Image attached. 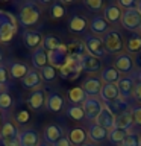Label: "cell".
<instances>
[{
  "mask_svg": "<svg viewBox=\"0 0 141 146\" xmlns=\"http://www.w3.org/2000/svg\"><path fill=\"white\" fill-rule=\"evenodd\" d=\"M18 29V20L11 12L0 9V43H8L14 38Z\"/></svg>",
  "mask_w": 141,
  "mask_h": 146,
  "instance_id": "cell-1",
  "label": "cell"
},
{
  "mask_svg": "<svg viewBox=\"0 0 141 146\" xmlns=\"http://www.w3.org/2000/svg\"><path fill=\"white\" fill-rule=\"evenodd\" d=\"M41 15V11L35 2H24L20 6V14H18V23L23 27H29L38 23Z\"/></svg>",
  "mask_w": 141,
  "mask_h": 146,
  "instance_id": "cell-2",
  "label": "cell"
},
{
  "mask_svg": "<svg viewBox=\"0 0 141 146\" xmlns=\"http://www.w3.org/2000/svg\"><path fill=\"white\" fill-rule=\"evenodd\" d=\"M103 46H105V52L108 53H121L123 50V38L120 35V32L117 31H108L106 34L102 36Z\"/></svg>",
  "mask_w": 141,
  "mask_h": 146,
  "instance_id": "cell-3",
  "label": "cell"
},
{
  "mask_svg": "<svg viewBox=\"0 0 141 146\" xmlns=\"http://www.w3.org/2000/svg\"><path fill=\"white\" fill-rule=\"evenodd\" d=\"M82 72V64L80 61H76V59L67 58L65 64L62 67L58 68V75L62 78V79H68V81H74L79 78Z\"/></svg>",
  "mask_w": 141,
  "mask_h": 146,
  "instance_id": "cell-4",
  "label": "cell"
},
{
  "mask_svg": "<svg viewBox=\"0 0 141 146\" xmlns=\"http://www.w3.org/2000/svg\"><path fill=\"white\" fill-rule=\"evenodd\" d=\"M121 26L130 32L138 31L141 26V14L138 12V9L136 8L125 9L121 15Z\"/></svg>",
  "mask_w": 141,
  "mask_h": 146,
  "instance_id": "cell-5",
  "label": "cell"
},
{
  "mask_svg": "<svg viewBox=\"0 0 141 146\" xmlns=\"http://www.w3.org/2000/svg\"><path fill=\"white\" fill-rule=\"evenodd\" d=\"M100 99H102L103 104H106L108 107L111 105H115V107H120V105H125V104H120V94H118V88H117V84H103L102 90H100ZM125 102V100H123Z\"/></svg>",
  "mask_w": 141,
  "mask_h": 146,
  "instance_id": "cell-6",
  "label": "cell"
},
{
  "mask_svg": "<svg viewBox=\"0 0 141 146\" xmlns=\"http://www.w3.org/2000/svg\"><path fill=\"white\" fill-rule=\"evenodd\" d=\"M80 107L85 113V117L88 119L90 122H96V119H97V116L100 114V111L103 110V102L100 99L94 98V96H88Z\"/></svg>",
  "mask_w": 141,
  "mask_h": 146,
  "instance_id": "cell-7",
  "label": "cell"
},
{
  "mask_svg": "<svg viewBox=\"0 0 141 146\" xmlns=\"http://www.w3.org/2000/svg\"><path fill=\"white\" fill-rule=\"evenodd\" d=\"M84 46L86 53L91 55V56L96 58H102L105 56V46H103V40L99 38V36H94L93 34L86 35L84 40Z\"/></svg>",
  "mask_w": 141,
  "mask_h": 146,
  "instance_id": "cell-8",
  "label": "cell"
},
{
  "mask_svg": "<svg viewBox=\"0 0 141 146\" xmlns=\"http://www.w3.org/2000/svg\"><path fill=\"white\" fill-rule=\"evenodd\" d=\"M112 64H114V68L118 73H130L135 67V59L130 56V53L121 52L114 58Z\"/></svg>",
  "mask_w": 141,
  "mask_h": 146,
  "instance_id": "cell-9",
  "label": "cell"
},
{
  "mask_svg": "<svg viewBox=\"0 0 141 146\" xmlns=\"http://www.w3.org/2000/svg\"><path fill=\"white\" fill-rule=\"evenodd\" d=\"M47 58H49V64L53 66L55 68H59L65 64L67 58H68V50H67V44H61L56 49L49 50L47 52Z\"/></svg>",
  "mask_w": 141,
  "mask_h": 146,
  "instance_id": "cell-10",
  "label": "cell"
},
{
  "mask_svg": "<svg viewBox=\"0 0 141 146\" xmlns=\"http://www.w3.org/2000/svg\"><path fill=\"white\" fill-rule=\"evenodd\" d=\"M94 123L100 125L102 128H105V129L109 132L111 129L115 128V114H114V111L108 107L106 104H103V110L100 111V114L97 116V119H96Z\"/></svg>",
  "mask_w": 141,
  "mask_h": 146,
  "instance_id": "cell-11",
  "label": "cell"
},
{
  "mask_svg": "<svg viewBox=\"0 0 141 146\" xmlns=\"http://www.w3.org/2000/svg\"><path fill=\"white\" fill-rule=\"evenodd\" d=\"M117 88H118V94H120V99L121 100H129V98L134 96V88H135V81L134 78L130 76H123L117 84Z\"/></svg>",
  "mask_w": 141,
  "mask_h": 146,
  "instance_id": "cell-12",
  "label": "cell"
},
{
  "mask_svg": "<svg viewBox=\"0 0 141 146\" xmlns=\"http://www.w3.org/2000/svg\"><path fill=\"white\" fill-rule=\"evenodd\" d=\"M18 140L20 146H38L41 143L38 131L34 128H24L18 132Z\"/></svg>",
  "mask_w": 141,
  "mask_h": 146,
  "instance_id": "cell-13",
  "label": "cell"
},
{
  "mask_svg": "<svg viewBox=\"0 0 141 146\" xmlns=\"http://www.w3.org/2000/svg\"><path fill=\"white\" fill-rule=\"evenodd\" d=\"M43 35L40 34L38 31H32V29H26L23 32V43L27 49L35 50L40 49V46H43Z\"/></svg>",
  "mask_w": 141,
  "mask_h": 146,
  "instance_id": "cell-14",
  "label": "cell"
},
{
  "mask_svg": "<svg viewBox=\"0 0 141 146\" xmlns=\"http://www.w3.org/2000/svg\"><path fill=\"white\" fill-rule=\"evenodd\" d=\"M41 82H43V78H41V73L36 70V68H30L27 72V75L21 79V84L24 88L27 90H38L41 87Z\"/></svg>",
  "mask_w": 141,
  "mask_h": 146,
  "instance_id": "cell-15",
  "label": "cell"
},
{
  "mask_svg": "<svg viewBox=\"0 0 141 146\" xmlns=\"http://www.w3.org/2000/svg\"><path fill=\"white\" fill-rule=\"evenodd\" d=\"M45 93L43 88H38V90H34L32 93L27 96L26 99V104L27 107H29L30 110H35V111H38V110L43 108V105L45 104Z\"/></svg>",
  "mask_w": 141,
  "mask_h": 146,
  "instance_id": "cell-16",
  "label": "cell"
},
{
  "mask_svg": "<svg viewBox=\"0 0 141 146\" xmlns=\"http://www.w3.org/2000/svg\"><path fill=\"white\" fill-rule=\"evenodd\" d=\"M134 125V116H132V110H123V111L115 116V128L123 131H127Z\"/></svg>",
  "mask_w": 141,
  "mask_h": 146,
  "instance_id": "cell-17",
  "label": "cell"
},
{
  "mask_svg": "<svg viewBox=\"0 0 141 146\" xmlns=\"http://www.w3.org/2000/svg\"><path fill=\"white\" fill-rule=\"evenodd\" d=\"M102 81L99 79V78H93V76H90V78H86V79L84 81V84H82V88H84L85 91V94L86 96H97L100 94V90H102Z\"/></svg>",
  "mask_w": 141,
  "mask_h": 146,
  "instance_id": "cell-18",
  "label": "cell"
},
{
  "mask_svg": "<svg viewBox=\"0 0 141 146\" xmlns=\"http://www.w3.org/2000/svg\"><path fill=\"white\" fill-rule=\"evenodd\" d=\"M64 137V131H62V128L61 126H58V125H49V126H45V129H44V141H47L49 145H55L58 140H61Z\"/></svg>",
  "mask_w": 141,
  "mask_h": 146,
  "instance_id": "cell-19",
  "label": "cell"
},
{
  "mask_svg": "<svg viewBox=\"0 0 141 146\" xmlns=\"http://www.w3.org/2000/svg\"><path fill=\"white\" fill-rule=\"evenodd\" d=\"M90 29L93 34L97 35H105L109 31V23L105 20V17L102 15H96L90 20Z\"/></svg>",
  "mask_w": 141,
  "mask_h": 146,
  "instance_id": "cell-20",
  "label": "cell"
},
{
  "mask_svg": "<svg viewBox=\"0 0 141 146\" xmlns=\"http://www.w3.org/2000/svg\"><path fill=\"white\" fill-rule=\"evenodd\" d=\"M105 20H106L109 25H114V23L121 21V15H123V9L118 6V5H109V6L105 8Z\"/></svg>",
  "mask_w": 141,
  "mask_h": 146,
  "instance_id": "cell-21",
  "label": "cell"
},
{
  "mask_svg": "<svg viewBox=\"0 0 141 146\" xmlns=\"http://www.w3.org/2000/svg\"><path fill=\"white\" fill-rule=\"evenodd\" d=\"M80 64H82V70L85 72H90V73H94V72H99L100 70V58H96V56H91V55L85 53L80 59Z\"/></svg>",
  "mask_w": 141,
  "mask_h": 146,
  "instance_id": "cell-22",
  "label": "cell"
},
{
  "mask_svg": "<svg viewBox=\"0 0 141 146\" xmlns=\"http://www.w3.org/2000/svg\"><path fill=\"white\" fill-rule=\"evenodd\" d=\"M86 135L90 137V140L93 143L94 141H103L108 137V131L100 125H97V123H91L88 126V131H86Z\"/></svg>",
  "mask_w": 141,
  "mask_h": 146,
  "instance_id": "cell-23",
  "label": "cell"
},
{
  "mask_svg": "<svg viewBox=\"0 0 141 146\" xmlns=\"http://www.w3.org/2000/svg\"><path fill=\"white\" fill-rule=\"evenodd\" d=\"M64 98L59 93H50L47 96V100H45V107H47L49 111L52 113H58L64 108Z\"/></svg>",
  "mask_w": 141,
  "mask_h": 146,
  "instance_id": "cell-24",
  "label": "cell"
},
{
  "mask_svg": "<svg viewBox=\"0 0 141 146\" xmlns=\"http://www.w3.org/2000/svg\"><path fill=\"white\" fill-rule=\"evenodd\" d=\"M18 126L11 120H6L2 123L0 126V140L5 139H14V137H18Z\"/></svg>",
  "mask_w": 141,
  "mask_h": 146,
  "instance_id": "cell-25",
  "label": "cell"
},
{
  "mask_svg": "<svg viewBox=\"0 0 141 146\" xmlns=\"http://www.w3.org/2000/svg\"><path fill=\"white\" fill-rule=\"evenodd\" d=\"M121 73H118L114 67H105L102 73H100V81H103L105 84H118V81L121 79Z\"/></svg>",
  "mask_w": 141,
  "mask_h": 146,
  "instance_id": "cell-26",
  "label": "cell"
},
{
  "mask_svg": "<svg viewBox=\"0 0 141 146\" xmlns=\"http://www.w3.org/2000/svg\"><path fill=\"white\" fill-rule=\"evenodd\" d=\"M32 64H34V67L36 70H38V68L41 70V68H44L49 64L47 52L44 50V47H40L34 52V55H32Z\"/></svg>",
  "mask_w": 141,
  "mask_h": 146,
  "instance_id": "cell-27",
  "label": "cell"
},
{
  "mask_svg": "<svg viewBox=\"0 0 141 146\" xmlns=\"http://www.w3.org/2000/svg\"><path fill=\"white\" fill-rule=\"evenodd\" d=\"M68 29L74 32V34H80V32H84L86 29V20L84 17L74 14V15H71L70 21H68Z\"/></svg>",
  "mask_w": 141,
  "mask_h": 146,
  "instance_id": "cell-28",
  "label": "cell"
},
{
  "mask_svg": "<svg viewBox=\"0 0 141 146\" xmlns=\"http://www.w3.org/2000/svg\"><path fill=\"white\" fill-rule=\"evenodd\" d=\"M88 96L85 94V91L82 87H73V88L68 90V100L74 105H82L85 102V99Z\"/></svg>",
  "mask_w": 141,
  "mask_h": 146,
  "instance_id": "cell-29",
  "label": "cell"
},
{
  "mask_svg": "<svg viewBox=\"0 0 141 146\" xmlns=\"http://www.w3.org/2000/svg\"><path fill=\"white\" fill-rule=\"evenodd\" d=\"M86 137L88 135H86V132L82 129V128H73V129L68 132V140H70V143L74 145V146L84 145Z\"/></svg>",
  "mask_w": 141,
  "mask_h": 146,
  "instance_id": "cell-30",
  "label": "cell"
},
{
  "mask_svg": "<svg viewBox=\"0 0 141 146\" xmlns=\"http://www.w3.org/2000/svg\"><path fill=\"white\" fill-rule=\"evenodd\" d=\"M30 68L26 66V64H23V62H12L11 64V67H9V75H11L14 79H23L26 75H27V72H29Z\"/></svg>",
  "mask_w": 141,
  "mask_h": 146,
  "instance_id": "cell-31",
  "label": "cell"
},
{
  "mask_svg": "<svg viewBox=\"0 0 141 146\" xmlns=\"http://www.w3.org/2000/svg\"><path fill=\"white\" fill-rule=\"evenodd\" d=\"M126 50H127V53H140L141 52V35L140 34H134L132 36L127 38Z\"/></svg>",
  "mask_w": 141,
  "mask_h": 146,
  "instance_id": "cell-32",
  "label": "cell"
},
{
  "mask_svg": "<svg viewBox=\"0 0 141 146\" xmlns=\"http://www.w3.org/2000/svg\"><path fill=\"white\" fill-rule=\"evenodd\" d=\"M127 135V131L118 129V128H114L108 132V139L109 141H112L114 145H121V141L125 140V137Z\"/></svg>",
  "mask_w": 141,
  "mask_h": 146,
  "instance_id": "cell-33",
  "label": "cell"
},
{
  "mask_svg": "<svg viewBox=\"0 0 141 146\" xmlns=\"http://www.w3.org/2000/svg\"><path fill=\"white\" fill-rule=\"evenodd\" d=\"M40 73H41V78H43V81L52 82V81L56 79V76H58V68H55L53 66L47 64V66H45L44 68H41Z\"/></svg>",
  "mask_w": 141,
  "mask_h": 146,
  "instance_id": "cell-34",
  "label": "cell"
},
{
  "mask_svg": "<svg viewBox=\"0 0 141 146\" xmlns=\"http://www.w3.org/2000/svg\"><path fill=\"white\" fill-rule=\"evenodd\" d=\"M67 116L70 119H73V120L79 122L85 117V113H84V110H82L80 105H71V107L67 108Z\"/></svg>",
  "mask_w": 141,
  "mask_h": 146,
  "instance_id": "cell-35",
  "label": "cell"
},
{
  "mask_svg": "<svg viewBox=\"0 0 141 146\" xmlns=\"http://www.w3.org/2000/svg\"><path fill=\"white\" fill-rule=\"evenodd\" d=\"M61 44H62V43L59 41L58 36H55V35H47V36H44V41H43V47H44L45 52L56 49L58 46H61Z\"/></svg>",
  "mask_w": 141,
  "mask_h": 146,
  "instance_id": "cell-36",
  "label": "cell"
},
{
  "mask_svg": "<svg viewBox=\"0 0 141 146\" xmlns=\"http://www.w3.org/2000/svg\"><path fill=\"white\" fill-rule=\"evenodd\" d=\"M141 137L135 132H127V135L125 137V140L121 141L120 146H140Z\"/></svg>",
  "mask_w": 141,
  "mask_h": 146,
  "instance_id": "cell-37",
  "label": "cell"
},
{
  "mask_svg": "<svg viewBox=\"0 0 141 146\" xmlns=\"http://www.w3.org/2000/svg\"><path fill=\"white\" fill-rule=\"evenodd\" d=\"M50 12H52V17L53 18H62L64 15H65V8H64V3L62 2H55L52 5Z\"/></svg>",
  "mask_w": 141,
  "mask_h": 146,
  "instance_id": "cell-38",
  "label": "cell"
},
{
  "mask_svg": "<svg viewBox=\"0 0 141 146\" xmlns=\"http://www.w3.org/2000/svg\"><path fill=\"white\" fill-rule=\"evenodd\" d=\"M11 105H12L11 94L8 91L2 90L0 91V110H8V108H11Z\"/></svg>",
  "mask_w": 141,
  "mask_h": 146,
  "instance_id": "cell-39",
  "label": "cell"
},
{
  "mask_svg": "<svg viewBox=\"0 0 141 146\" xmlns=\"http://www.w3.org/2000/svg\"><path fill=\"white\" fill-rule=\"evenodd\" d=\"M29 119H30V114L27 110H20V111L17 113V116H15V122L18 123V125H24V123L29 122Z\"/></svg>",
  "mask_w": 141,
  "mask_h": 146,
  "instance_id": "cell-40",
  "label": "cell"
},
{
  "mask_svg": "<svg viewBox=\"0 0 141 146\" xmlns=\"http://www.w3.org/2000/svg\"><path fill=\"white\" fill-rule=\"evenodd\" d=\"M84 5L90 11H99L103 8V2L102 0H84Z\"/></svg>",
  "mask_w": 141,
  "mask_h": 146,
  "instance_id": "cell-41",
  "label": "cell"
},
{
  "mask_svg": "<svg viewBox=\"0 0 141 146\" xmlns=\"http://www.w3.org/2000/svg\"><path fill=\"white\" fill-rule=\"evenodd\" d=\"M6 84H9V75H8V68L0 64V85L6 87Z\"/></svg>",
  "mask_w": 141,
  "mask_h": 146,
  "instance_id": "cell-42",
  "label": "cell"
},
{
  "mask_svg": "<svg viewBox=\"0 0 141 146\" xmlns=\"http://www.w3.org/2000/svg\"><path fill=\"white\" fill-rule=\"evenodd\" d=\"M132 116H134V123L141 125V105H136L132 108Z\"/></svg>",
  "mask_w": 141,
  "mask_h": 146,
  "instance_id": "cell-43",
  "label": "cell"
},
{
  "mask_svg": "<svg viewBox=\"0 0 141 146\" xmlns=\"http://www.w3.org/2000/svg\"><path fill=\"white\" fill-rule=\"evenodd\" d=\"M2 146H20V140H18V137L5 139V140H2Z\"/></svg>",
  "mask_w": 141,
  "mask_h": 146,
  "instance_id": "cell-44",
  "label": "cell"
},
{
  "mask_svg": "<svg viewBox=\"0 0 141 146\" xmlns=\"http://www.w3.org/2000/svg\"><path fill=\"white\" fill-rule=\"evenodd\" d=\"M118 6H123L125 9H129V8H136V2H135V0H120Z\"/></svg>",
  "mask_w": 141,
  "mask_h": 146,
  "instance_id": "cell-45",
  "label": "cell"
},
{
  "mask_svg": "<svg viewBox=\"0 0 141 146\" xmlns=\"http://www.w3.org/2000/svg\"><path fill=\"white\" fill-rule=\"evenodd\" d=\"M134 98L136 100H141V81L135 84V88H134Z\"/></svg>",
  "mask_w": 141,
  "mask_h": 146,
  "instance_id": "cell-46",
  "label": "cell"
},
{
  "mask_svg": "<svg viewBox=\"0 0 141 146\" xmlns=\"http://www.w3.org/2000/svg\"><path fill=\"white\" fill-rule=\"evenodd\" d=\"M52 146H71V143H70V140H68V137H65L64 135L61 140H58L55 145H52Z\"/></svg>",
  "mask_w": 141,
  "mask_h": 146,
  "instance_id": "cell-47",
  "label": "cell"
},
{
  "mask_svg": "<svg viewBox=\"0 0 141 146\" xmlns=\"http://www.w3.org/2000/svg\"><path fill=\"white\" fill-rule=\"evenodd\" d=\"M135 64H136V67L141 70V52L140 53H136V56H135Z\"/></svg>",
  "mask_w": 141,
  "mask_h": 146,
  "instance_id": "cell-48",
  "label": "cell"
},
{
  "mask_svg": "<svg viewBox=\"0 0 141 146\" xmlns=\"http://www.w3.org/2000/svg\"><path fill=\"white\" fill-rule=\"evenodd\" d=\"M136 9H138V12L141 14V0H140V2H136Z\"/></svg>",
  "mask_w": 141,
  "mask_h": 146,
  "instance_id": "cell-49",
  "label": "cell"
},
{
  "mask_svg": "<svg viewBox=\"0 0 141 146\" xmlns=\"http://www.w3.org/2000/svg\"><path fill=\"white\" fill-rule=\"evenodd\" d=\"M38 146H52V145H49L47 141H41V143H40Z\"/></svg>",
  "mask_w": 141,
  "mask_h": 146,
  "instance_id": "cell-50",
  "label": "cell"
},
{
  "mask_svg": "<svg viewBox=\"0 0 141 146\" xmlns=\"http://www.w3.org/2000/svg\"><path fill=\"white\" fill-rule=\"evenodd\" d=\"M80 146H96L94 143H84V145H80Z\"/></svg>",
  "mask_w": 141,
  "mask_h": 146,
  "instance_id": "cell-51",
  "label": "cell"
},
{
  "mask_svg": "<svg viewBox=\"0 0 141 146\" xmlns=\"http://www.w3.org/2000/svg\"><path fill=\"white\" fill-rule=\"evenodd\" d=\"M2 123H3V119H2V113H0V126H2Z\"/></svg>",
  "mask_w": 141,
  "mask_h": 146,
  "instance_id": "cell-52",
  "label": "cell"
},
{
  "mask_svg": "<svg viewBox=\"0 0 141 146\" xmlns=\"http://www.w3.org/2000/svg\"><path fill=\"white\" fill-rule=\"evenodd\" d=\"M2 58H3V55H2V50H0V62H2Z\"/></svg>",
  "mask_w": 141,
  "mask_h": 146,
  "instance_id": "cell-53",
  "label": "cell"
},
{
  "mask_svg": "<svg viewBox=\"0 0 141 146\" xmlns=\"http://www.w3.org/2000/svg\"><path fill=\"white\" fill-rule=\"evenodd\" d=\"M138 32H140V35H141V26H140V29H138Z\"/></svg>",
  "mask_w": 141,
  "mask_h": 146,
  "instance_id": "cell-54",
  "label": "cell"
},
{
  "mask_svg": "<svg viewBox=\"0 0 141 146\" xmlns=\"http://www.w3.org/2000/svg\"><path fill=\"white\" fill-rule=\"evenodd\" d=\"M0 91H2V85H0Z\"/></svg>",
  "mask_w": 141,
  "mask_h": 146,
  "instance_id": "cell-55",
  "label": "cell"
},
{
  "mask_svg": "<svg viewBox=\"0 0 141 146\" xmlns=\"http://www.w3.org/2000/svg\"><path fill=\"white\" fill-rule=\"evenodd\" d=\"M140 146H141V140H140Z\"/></svg>",
  "mask_w": 141,
  "mask_h": 146,
  "instance_id": "cell-56",
  "label": "cell"
},
{
  "mask_svg": "<svg viewBox=\"0 0 141 146\" xmlns=\"http://www.w3.org/2000/svg\"><path fill=\"white\" fill-rule=\"evenodd\" d=\"M140 76H141V75H140Z\"/></svg>",
  "mask_w": 141,
  "mask_h": 146,
  "instance_id": "cell-57",
  "label": "cell"
}]
</instances>
